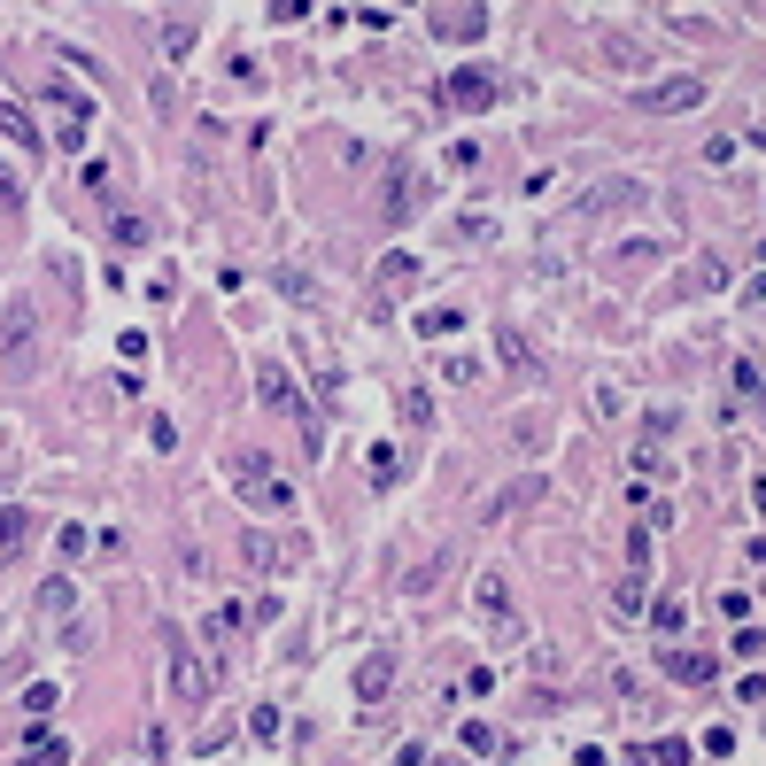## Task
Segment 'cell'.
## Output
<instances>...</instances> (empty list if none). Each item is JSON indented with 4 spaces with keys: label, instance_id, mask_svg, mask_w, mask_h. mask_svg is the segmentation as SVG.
<instances>
[{
    "label": "cell",
    "instance_id": "cell-19",
    "mask_svg": "<svg viewBox=\"0 0 766 766\" xmlns=\"http://www.w3.org/2000/svg\"><path fill=\"white\" fill-rule=\"evenodd\" d=\"M117 240H124V248H148V217H132V209H117Z\"/></svg>",
    "mask_w": 766,
    "mask_h": 766
},
{
    "label": "cell",
    "instance_id": "cell-24",
    "mask_svg": "<svg viewBox=\"0 0 766 766\" xmlns=\"http://www.w3.org/2000/svg\"><path fill=\"white\" fill-rule=\"evenodd\" d=\"M240 619H248V612H240V604H217V612H209V635H233Z\"/></svg>",
    "mask_w": 766,
    "mask_h": 766
},
{
    "label": "cell",
    "instance_id": "cell-12",
    "mask_svg": "<svg viewBox=\"0 0 766 766\" xmlns=\"http://www.w3.org/2000/svg\"><path fill=\"white\" fill-rule=\"evenodd\" d=\"M24 759H70V743L55 736V728H24V743H16Z\"/></svg>",
    "mask_w": 766,
    "mask_h": 766
},
{
    "label": "cell",
    "instance_id": "cell-8",
    "mask_svg": "<svg viewBox=\"0 0 766 766\" xmlns=\"http://www.w3.org/2000/svg\"><path fill=\"white\" fill-rule=\"evenodd\" d=\"M666 674L689 681V689H712V674H720V666H712L705 650H697V658H689V650H666Z\"/></svg>",
    "mask_w": 766,
    "mask_h": 766
},
{
    "label": "cell",
    "instance_id": "cell-22",
    "mask_svg": "<svg viewBox=\"0 0 766 766\" xmlns=\"http://www.w3.org/2000/svg\"><path fill=\"white\" fill-rule=\"evenodd\" d=\"M248 558H256V565H287V550H279V542H264V534H248Z\"/></svg>",
    "mask_w": 766,
    "mask_h": 766
},
{
    "label": "cell",
    "instance_id": "cell-4",
    "mask_svg": "<svg viewBox=\"0 0 766 766\" xmlns=\"http://www.w3.org/2000/svg\"><path fill=\"white\" fill-rule=\"evenodd\" d=\"M442 101L457 109V117H480V109H496V101H503V86H496V70L457 62V70H449V86H442Z\"/></svg>",
    "mask_w": 766,
    "mask_h": 766
},
{
    "label": "cell",
    "instance_id": "cell-15",
    "mask_svg": "<svg viewBox=\"0 0 766 766\" xmlns=\"http://www.w3.org/2000/svg\"><path fill=\"white\" fill-rule=\"evenodd\" d=\"M395 411H403V426H434V395H426V387H403Z\"/></svg>",
    "mask_w": 766,
    "mask_h": 766
},
{
    "label": "cell",
    "instance_id": "cell-26",
    "mask_svg": "<svg viewBox=\"0 0 766 766\" xmlns=\"http://www.w3.org/2000/svg\"><path fill=\"white\" fill-rule=\"evenodd\" d=\"M759 387H766V372L751 364V356H743V364H736V395H759Z\"/></svg>",
    "mask_w": 766,
    "mask_h": 766
},
{
    "label": "cell",
    "instance_id": "cell-28",
    "mask_svg": "<svg viewBox=\"0 0 766 766\" xmlns=\"http://www.w3.org/2000/svg\"><path fill=\"white\" fill-rule=\"evenodd\" d=\"M8 194H16V171H8V163H0V202H8Z\"/></svg>",
    "mask_w": 766,
    "mask_h": 766
},
{
    "label": "cell",
    "instance_id": "cell-25",
    "mask_svg": "<svg viewBox=\"0 0 766 766\" xmlns=\"http://www.w3.org/2000/svg\"><path fill=\"white\" fill-rule=\"evenodd\" d=\"M395 472H403V457H395V449H372V480H380V488L395 480Z\"/></svg>",
    "mask_w": 766,
    "mask_h": 766
},
{
    "label": "cell",
    "instance_id": "cell-14",
    "mask_svg": "<svg viewBox=\"0 0 766 766\" xmlns=\"http://www.w3.org/2000/svg\"><path fill=\"white\" fill-rule=\"evenodd\" d=\"M47 101H55L62 117H78V124H93V101H86V93H78V86H62V78H55V86H47Z\"/></svg>",
    "mask_w": 766,
    "mask_h": 766
},
{
    "label": "cell",
    "instance_id": "cell-18",
    "mask_svg": "<svg viewBox=\"0 0 766 766\" xmlns=\"http://www.w3.org/2000/svg\"><path fill=\"white\" fill-rule=\"evenodd\" d=\"M70 596H78L70 581H47V589H39V612H47V619H62V612H70Z\"/></svg>",
    "mask_w": 766,
    "mask_h": 766
},
{
    "label": "cell",
    "instance_id": "cell-7",
    "mask_svg": "<svg viewBox=\"0 0 766 766\" xmlns=\"http://www.w3.org/2000/svg\"><path fill=\"white\" fill-rule=\"evenodd\" d=\"M0 132H8V140H16L24 155H39V124H31V117H24V101H8V93H0Z\"/></svg>",
    "mask_w": 766,
    "mask_h": 766
},
{
    "label": "cell",
    "instance_id": "cell-10",
    "mask_svg": "<svg viewBox=\"0 0 766 766\" xmlns=\"http://www.w3.org/2000/svg\"><path fill=\"white\" fill-rule=\"evenodd\" d=\"M24 534H31V511H24V503H0V565L24 550Z\"/></svg>",
    "mask_w": 766,
    "mask_h": 766
},
{
    "label": "cell",
    "instance_id": "cell-5",
    "mask_svg": "<svg viewBox=\"0 0 766 766\" xmlns=\"http://www.w3.org/2000/svg\"><path fill=\"white\" fill-rule=\"evenodd\" d=\"M697 101H705V78H666V86L635 93V109H650V117H674V109H697Z\"/></svg>",
    "mask_w": 766,
    "mask_h": 766
},
{
    "label": "cell",
    "instance_id": "cell-9",
    "mask_svg": "<svg viewBox=\"0 0 766 766\" xmlns=\"http://www.w3.org/2000/svg\"><path fill=\"white\" fill-rule=\"evenodd\" d=\"M411 279H418V264H411V256H387V264H380V279H372V295H380V310H387L395 295H403Z\"/></svg>",
    "mask_w": 766,
    "mask_h": 766
},
{
    "label": "cell",
    "instance_id": "cell-27",
    "mask_svg": "<svg viewBox=\"0 0 766 766\" xmlns=\"http://www.w3.org/2000/svg\"><path fill=\"white\" fill-rule=\"evenodd\" d=\"M310 16V0H271V24H302Z\"/></svg>",
    "mask_w": 766,
    "mask_h": 766
},
{
    "label": "cell",
    "instance_id": "cell-11",
    "mask_svg": "<svg viewBox=\"0 0 766 766\" xmlns=\"http://www.w3.org/2000/svg\"><path fill=\"white\" fill-rule=\"evenodd\" d=\"M387 689H395V658H364V674H356V697H364V705H380Z\"/></svg>",
    "mask_w": 766,
    "mask_h": 766
},
{
    "label": "cell",
    "instance_id": "cell-2",
    "mask_svg": "<svg viewBox=\"0 0 766 766\" xmlns=\"http://www.w3.org/2000/svg\"><path fill=\"white\" fill-rule=\"evenodd\" d=\"M163 650H171V697L178 705H209V697H217V666L194 658V643H186L178 627H163Z\"/></svg>",
    "mask_w": 766,
    "mask_h": 766
},
{
    "label": "cell",
    "instance_id": "cell-6",
    "mask_svg": "<svg viewBox=\"0 0 766 766\" xmlns=\"http://www.w3.org/2000/svg\"><path fill=\"white\" fill-rule=\"evenodd\" d=\"M0 364H31V310L16 302V318H0Z\"/></svg>",
    "mask_w": 766,
    "mask_h": 766
},
{
    "label": "cell",
    "instance_id": "cell-20",
    "mask_svg": "<svg viewBox=\"0 0 766 766\" xmlns=\"http://www.w3.org/2000/svg\"><path fill=\"white\" fill-rule=\"evenodd\" d=\"M465 325V310H418V333H457Z\"/></svg>",
    "mask_w": 766,
    "mask_h": 766
},
{
    "label": "cell",
    "instance_id": "cell-1",
    "mask_svg": "<svg viewBox=\"0 0 766 766\" xmlns=\"http://www.w3.org/2000/svg\"><path fill=\"white\" fill-rule=\"evenodd\" d=\"M256 403L287 418V426L302 434V449H310V457H325V434H318V418H310V403H302V387L287 380V364H264V372H256Z\"/></svg>",
    "mask_w": 766,
    "mask_h": 766
},
{
    "label": "cell",
    "instance_id": "cell-16",
    "mask_svg": "<svg viewBox=\"0 0 766 766\" xmlns=\"http://www.w3.org/2000/svg\"><path fill=\"white\" fill-rule=\"evenodd\" d=\"M635 759H666V766H674V759H689V743H681V736H658V743H635Z\"/></svg>",
    "mask_w": 766,
    "mask_h": 766
},
{
    "label": "cell",
    "instance_id": "cell-13",
    "mask_svg": "<svg viewBox=\"0 0 766 766\" xmlns=\"http://www.w3.org/2000/svg\"><path fill=\"white\" fill-rule=\"evenodd\" d=\"M457 743H465L472 759H496L503 743H496V728H488V720H465V728H457Z\"/></svg>",
    "mask_w": 766,
    "mask_h": 766
},
{
    "label": "cell",
    "instance_id": "cell-17",
    "mask_svg": "<svg viewBox=\"0 0 766 766\" xmlns=\"http://www.w3.org/2000/svg\"><path fill=\"white\" fill-rule=\"evenodd\" d=\"M681 619H689V612H681V596H658V612H650V627H658V635H681Z\"/></svg>",
    "mask_w": 766,
    "mask_h": 766
},
{
    "label": "cell",
    "instance_id": "cell-3",
    "mask_svg": "<svg viewBox=\"0 0 766 766\" xmlns=\"http://www.w3.org/2000/svg\"><path fill=\"white\" fill-rule=\"evenodd\" d=\"M233 480H240V496L256 503V511H287V503H295V488H287L256 449H233Z\"/></svg>",
    "mask_w": 766,
    "mask_h": 766
},
{
    "label": "cell",
    "instance_id": "cell-21",
    "mask_svg": "<svg viewBox=\"0 0 766 766\" xmlns=\"http://www.w3.org/2000/svg\"><path fill=\"white\" fill-rule=\"evenodd\" d=\"M503 364H511V372H527V364H534V349L519 341V333H511V325H503Z\"/></svg>",
    "mask_w": 766,
    "mask_h": 766
},
{
    "label": "cell",
    "instance_id": "cell-23",
    "mask_svg": "<svg viewBox=\"0 0 766 766\" xmlns=\"http://www.w3.org/2000/svg\"><path fill=\"white\" fill-rule=\"evenodd\" d=\"M480 612H503V573H480Z\"/></svg>",
    "mask_w": 766,
    "mask_h": 766
},
{
    "label": "cell",
    "instance_id": "cell-29",
    "mask_svg": "<svg viewBox=\"0 0 766 766\" xmlns=\"http://www.w3.org/2000/svg\"><path fill=\"white\" fill-rule=\"evenodd\" d=\"M751 496H759V511H766V472H759V488H751Z\"/></svg>",
    "mask_w": 766,
    "mask_h": 766
}]
</instances>
